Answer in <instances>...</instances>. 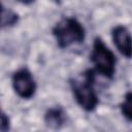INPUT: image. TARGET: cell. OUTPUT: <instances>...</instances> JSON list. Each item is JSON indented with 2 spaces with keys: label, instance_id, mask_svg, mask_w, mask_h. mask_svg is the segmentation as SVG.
<instances>
[{
  "label": "cell",
  "instance_id": "6da1fadb",
  "mask_svg": "<svg viewBox=\"0 0 132 132\" xmlns=\"http://www.w3.org/2000/svg\"><path fill=\"white\" fill-rule=\"evenodd\" d=\"M53 35L61 48H67L73 44H80L86 38L84 26L72 16L61 19L53 28Z\"/></svg>",
  "mask_w": 132,
  "mask_h": 132
},
{
  "label": "cell",
  "instance_id": "7a4b0ae2",
  "mask_svg": "<svg viewBox=\"0 0 132 132\" xmlns=\"http://www.w3.org/2000/svg\"><path fill=\"white\" fill-rule=\"evenodd\" d=\"M70 86L77 104L84 110L91 112L96 109L99 99L94 89V70L85 72L82 80L72 79Z\"/></svg>",
  "mask_w": 132,
  "mask_h": 132
},
{
  "label": "cell",
  "instance_id": "3957f363",
  "mask_svg": "<svg viewBox=\"0 0 132 132\" xmlns=\"http://www.w3.org/2000/svg\"><path fill=\"white\" fill-rule=\"evenodd\" d=\"M91 61L98 73L106 78L113 77L116 73L117 58L112 51L104 43L100 37H96L94 39L91 53Z\"/></svg>",
  "mask_w": 132,
  "mask_h": 132
},
{
  "label": "cell",
  "instance_id": "277c9868",
  "mask_svg": "<svg viewBox=\"0 0 132 132\" xmlns=\"http://www.w3.org/2000/svg\"><path fill=\"white\" fill-rule=\"evenodd\" d=\"M12 88L15 94L23 99H30L36 91V82L30 70L21 68L12 74Z\"/></svg>",
  "mask_w": 132,
  "mask_h": 132
},
{
  "label": "cell",
  "instance_id": "5b68a950",
  "mask_svg": "<svg viewBox=\"0 0 132 132\" xmlns=\"http://www.w3.org/2000/svg\"><path fill=\"white\" fill-rule=\"evenodd\" d=\"M113 43L118 51L126 58H132V35L130 31L122 25L116 26L111 31Z\"/></svg>",
  "mask_w": 132,
  "mask_h": 132
},
{
  "label": "cell",
  "instance_id": "8992f818",
  "mask_svg": "<svg viewBox=\"0 0 132 132\" xmlns=\"http://www.w3.org/2000/svg\"><path fill=\"white\" fill-rule=\"evenodd\" d=\"M66 120V113L62 107H52L44 114V122L47 127L58 129L63 126Z\"/></svg>",
  "mask_w": 132,
  "mask_h": 132
},
{
  "label": "cell",
  "instance_id": "52a82bcc",
  "mask_svg": "<svg viewBox=\"0 0 132 132\" xmlns=\"http://www.w3.org/2000/svg\"><path fill=\"white\" fill-rule=\"evenodd\" d=\"M18 21H19V15L16 12H14L13 10L6 8L4 6L2 7V13H1V26H2V28L13 26L18 23Z\"/></svg>",
  "mask_w": 132,
  "mask_h": 132
},
{
  "label": "cell",
  "instance_id": "ba28073f",
  "mask_svg": "<svg viewBox=\"0 0 132 132\" xmlns=\"http://www.w3.org/2000/svg\"><path fill=\"white\" fill-rule=\"evenodd\" d=\"M121 111L126 120L132 122V92L126 93L124 101L121 103Z\"/></svg>",
  "mask_w": 132,
  "mask_h": 132
},
{
  "label": "cell",
  "instance_id": "9c48e42d",
  "mask_svg": "<svg viewBox=\"0 0 132 132\" xmlns=\"http://www.w3.org/2000/svg\"><path fill=\"white\" fill-rule=\"evenodd\" d=\"M9 127H10L9 118L4 111H2V113H1V125H0L1 132H6L7 130H9Z\"/></svg>",
  "mask_w": 132,
  "mask_h": 132
},
{
  "label": "cell",
  "instance_id": "30bf717a",
  "mask_svg": "<svg viewBox=\"0 0 132 132\" xmlns=\"http://www.w3.org/2000/svg\"><path fill=\"white\" fill-rule=\"evenodd\" d=\"M15 1H18V2H20L22 4H25V5H28V4L33 3L35 0H15Z\"/></svg>",
  "mask_w": 132,
  "mask_h": 132
}]
</instances>
